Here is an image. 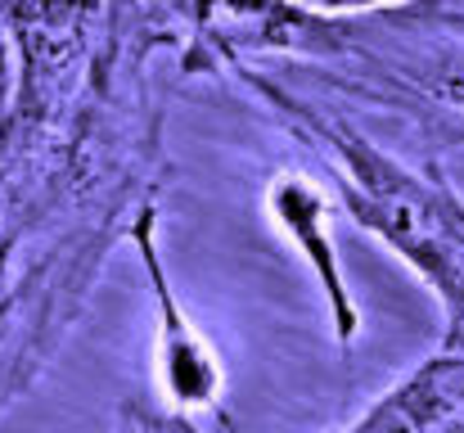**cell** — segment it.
Returning <instances> with one entry per match:
<instances>
[{
	"mask_svg": "<svg viewBox=\"0 0 464 433\" xmlns=\"http://www.w3.org/2000/svg\"><path fill=\"white\" fill-rule=\"evenodd\" d=\"M248 86L334 167V190L347 217L388 244L447 311V343L464 352V199L442 176V167H411L388 149L356 132L352 123L320 113L266 77H248Z\"/></svg>",
	"mask_w": 464,
	"mask_h": 433,
	"instance_id": "obj_1",
	"label": "cell"
},
{
	"mask_svg": "<svg viewBox=\"0 0 464 433\" xmlns=\"http://www.w3.org/2000/svg\"><path fill=\"white\" fill-rule=\"evenodd\" d=\"M329 212H334L329 194L315 181L298 176V172L271 176V185H266V217L303 253V262L311 267L315 285L324 293L334 339L347 348L361 334V307H356V298L347 289V276H343V262H338V249H334V217Z\"/></svg>",
	"mask_w": 464,
	"mask_h": 433,
	"instance_id": "obj_3",
	"label": "cell"
},
{
	"mask_svg": "<svg viewBox=\"0 0 464 433\" xmlns=\"http://www.w3.org/2000/svg\"><path fill=\"white\" fill-rule=\"evenodd\" d=\"M118 433H203L185 411H162L145 402H127L118 416Z\"/></svg>",
	"mask_w": 464,
	"mask_h": 433,
	"instance_id": "obj_5",
	"label": "cell"
},
{
	"mask_svg": "<svg viewBox=\"0 0 464 433\" xmlns=\"http://www.w3.org/2000/svg\"><path fill=\"white\" fill-rule=\"evenodd\" d=\"M464 411V352L442 348L343 433H442Z\"/></svg>",
	"mask_w": 464,
	"mask_h": 433,
	"instance_id": "obj_4",
	"label": "cell"
},
{
	"mask_svg": "<svg viewBox=\"0 0 464 433\" xmlns=\"http://www.w3.org/2000/svg\"><path fill=\"white\" fill-rule=\"evenodd\" d=\"M433 95L447 104V113H451V118H460L464 123V68L442 73V77H438V86H433Z\"/></svg>",
	"mask_w": 464,
	"mask_h": 433,
	"instance_id": "obj_6",
	"label": "cell"
},
{
	"mask_svg": "<svg viewBox=\"0 0 464 433\" xmlns=\"http://www.w3.org/2000/svg\"><path fill=\"white\" fill-rule=\"evenodd\" d=\"M0 5H5V0H0Z\"/></svg>",
	"mask_w": 464,
	"mask_h": 433,
	"instance_id": "obj_8",
	"label": "cell"
},
{
	"mask_svg": "<svg viewBox=\"0 0 464 433\" xmlns=\"http://www.w3.org/2000/svg\"><path fill=\"white\" fill-rule=\"evenodd\" d=\"M131 244H136V258L145 267V280L154 293V370H158V389L162 398L171 402V411H203V407H217L221 389H226V366L217 357V348L203 339V330L189 320V311L180 307L171 276H167V262H162V249H158V212L145 208L136 212L131 221Z\"/></svg>",
	"mask_w": 464,
	"mask_h": 433,
	"instance_id": "obj_2",
	"label": "cell"
},
{
	"mask_svg": "<svg viewBox=\"0 0 464 433\" xmlns=\"http://www.w3.org/2000/svg\"><path fill=\"white\" fill-rule=\"evenodd\" d=\"M303 14H352V9H379L388 0H289Z\"/></svg>",
	"mask_w": 464,
	"mask_h": 433,
	"instance_id": "obj_7",
	"label": "cell"
}]
</instances>
